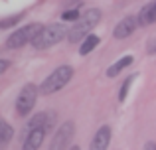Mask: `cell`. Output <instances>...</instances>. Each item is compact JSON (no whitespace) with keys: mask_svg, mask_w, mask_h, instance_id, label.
I'll return each mask as SVG.
<instances>
[{"mask_svg":"<svg viewBox=\"0 0 156 150\" xmlns=\"http://www.w3.org/2000/svg\"><path fill=\"white\" fill-rule=\"evenodd\" d=\"M99 20H101V10H97V8L85 10L83 14H81V18L67 30V42H71V44L83 42V40L91 34L93 28L99 24Z\"/></svg>","mask_w":156,"mask_h":150,"instance_id":"6da1fadb","label":"cell"},{"mask_svg":"<svg viewBox=\"0 0 156 150\" xmlns=\"http://www.w3.org/2000/svg\"><path fill=\"white\" fill-rule=\"evenodd\" d=\"M73 77V67L71 65H59L51 71L50 77L44 79V83L40 85V93L44 95H51V93H57L59 89H63L65 85L71 81Z\"/></svg>","mask_w":156,"mask_h":150,"instance_id":"7a4b0ae2","label":"cell"},{"mask_svg":"<svg viewBox=\"0 0 156 150\" xmlns=\"http://www.w3.org/2000/svg\"><path fill=\"white\" fill-rule=\"evenodd\" d=\"M63 38H67V30H65L61 24H50V26H44L40 30V34L34 38L32 46L36 50H46L50 46H55L59 44Z\"/></svg>","mask_w":156,"mask_h":150,"instance_id":"3957f363","label":"cell"},{"mask_svg":"<svg viewBox=\"0 0 156 150\" xmlns=\"http://www.w3.org/2000/svg\"><path fill=\"white\" fill-rule=\"evenodd\" d=\"M38 93H40V89L36 87L34 83H28V85L22 87L18 99H16V113H18L20 117H26L34 111L36 101H38Z\"/></svg>","mask_w":156,"mask_h":150,"instance_id":"277c9868","label":"cell"},{"mask_svg":"<svg viewBox=\"0 0 156 150\" xmlns=\"http://www.w3.org/2000/svg\"><path fill=\"white\" fill-rule=\"evenodd\" d=\"M42 28H44V26H40V24H30V26L18 28V30H16L14 34H12L10 38L6 40L8 50H18V47L24 46V44L34 42V38L40 34V30H42Z\"/></svg>","mask_w":156,"mask_h":150,"instance_id":"5b68a950","label":"cell"},{"mask_svg":"<svg viewBox=\"0 0 156 150\" xmlns=\"http://www.w3.org/2000/svg\"><path fill=\"white\" fill-rule=\"evenodd\" d=\"M73 132H75V124H73L71 120L63 123L57 128V132L53 134V138L50 142V150H65L67 144L71 142V138H73Z\"/></svg>","mask_w":156,"mask_h":150,"instance_id":"8992f818","label":"cell"},{"mask_svg":"<svg viewBox=\"0 0 156 150\" xmlns=\"http://www.w3.org/2000/svg\"><path fill=\"white\" fill-rule=\"evenodd\" d=\"M138 24V18H134V16H126V18H122L121 22L117 24V28H115L113 36L117 40H122V38H129L130 34L134 32V28H136Z\"/></svg>","mask_w":156,"mask_h":150,"instance_id":"52a82bcc","label":"cell"},{"mask_svg":"<svg viewBox=\"0 0 156 150\" xmlns=\"http://www.w3.org/2000/svg\"><path fill=\"white\" fill-rule=\"evenodd\" d=\"M109 142H111V128L107 127V124H103V127L95 132L91 144H89V150H107Z\"/></svg>","mask_w":156,"mask_h":150,"instance_id":"ba28073f","label":"cell"},{"mask_svg":"<svg viewBox=\"0 0 156 150\" xmlns=\"http://www.w3.org/2000/svg\"><path fill=\"white\" fill-rule=\"evenodd\" d=\"M44 138H46V128H34V131L28 132L22 150H38L40 146H42Z\"/></svg>","mask_w":156,"mask_h":150,"instance_id":"9c48e42d","label":"cell"},{"mask_svg":"<svg viewBox=\"0 0 156 150\" xmlns=\"http://www.w3.org/2000/svg\"><path fill=\"white\" fill-rule=\"evenodd\" d=\"M55 119V113H38V115H34V119L28 123V128L30 131H34V128H50L51 127V120Z\"/></svg>","mask_w":156,"mask_h":150,"instance_id":"30bf717a","label":"cell"},{"mask_svg":"<svg viewBox=\"0 0 156 150\" xmlns=\"http://www.w3.org/2000/svg\"><path fill=\"white\" fill-rule=\"evenodd\" d=\"M156 22V0L150 4H146L144 8L140 10V14H138V24L140 26H148V24Z\"/></svg>","mask_w":156,"mask_h":150,"instance_id":"8fae6325","label":"cell"},{"mask_svg":"<svg viewBox=\"0 0 156 150\" xmlns=\"http://www.w3.org/2000/svg\"><path fill=\"white\" fill-rule=\"evenodd\" d=\"M133 59H134L133 55H122L121 59H117V61H115L113 65L107 69V75H109V77H117L122 69H125V67H129L130 63H133Z\"/></svg>","mask_w":156,"mask_h":150,"instance_id":"7c38bea8","label":"cell"},{"mask_svg":"<svg viewBox=\"0 0 156 150\" xmlns=\"http://www.w3.org/2000/svg\"><path fill=\"white\" fill-rule=\"evenodd\" d=\"M12 136H14V128H12L4 119H0V150H4L8 144H10Z\"/></svg>","mask_w":156,"mask_h":150,"instance_id":"4fadbf2b","label":"cell"},{"mask_svg":"<svg viewBox=\"0 0 156 150\" xmlns=\"http://www.w3.org/2000/svg\"><path fill=\"white\" fill-rule=\"evenodd\" d=\"M97 44H99V36H95V34H89L87 38H85L83 42H81L79 54H81V55H87V54H91V51L97 47Z\"/></svg>","mask_w":156,"mask_h":150,"instance_id":"5bb4252c","label":"cell"},{"mask_svg":"<svg viewBox=\"0 0 156 150\" xmlns=\"http://www.w3.org/2000/svg\"><path fill=\"white\" fill-rule=\"evenodd\" d=\"M24 18V12H20V14H14V16H8V18H4V20H0V28H12V26H16V24L20 22V20Z\"/></svg>","mask_w":156,"mask_h":150,"instance_id":"9a60e30c","label":"cell"},{"mask_svg":"<svg viewBox=\"0 0 156 150\" xmlns=\"http://www.w3.org/2000/svg\"><path fill=\"white\" fill-rule=\"evenodd\" d=\"M134 77H136V75H129V79H125V83H122L121 93H119V101H121V103H125V101H126V95H129V89H130V85H133Z\"/></svg>","mask_w":156,"mask_h":150,"instance_id":"2e32d148","label":"cell"},{"mask_svg":"<svg viewBox=\"0 0 156 150\" xmlns=\"http://www.w3.org/2000/svg\"><path fill=\"white\" fill-rule=\"evenodd\" d=\"M61 18H63L65 22H67V20H79L81 14L77 10H67V12H63V14H61Z\"/></svg>","mask_w":156,"mask_h":150,"instance_id":"e0dca14e","label":"cell"},{"mask_svg":"<svg viewBox=\"0 0 156 150\" xmlns=\"http://www.w3.org/2000/svg\"><path fill=\"white\" fill-rule=\"evenodd\" d=\"M148 54H156V40H150V44H148Z\"/></svg>","mask_w":156,"mask_h":150,"instance_id":"ac0fdd59","label":"cell"},{"mask_svg":"<svg viewBox=\"0 0 156 150\" xmlns=\"http://www.w3.org/2000/svg\"><path fill=\"white\" fill-rule=\"evenodd\" d=\"M6 69H8V61L6 59H0V73H4Z\"/></svg>","mask_w":156,"mask_h":150,"instance_id":"d6986e66","label":"cell"},{"mask_svg":"<svg viewBox=\"0 0 156 150\" xmlns=\"http://www.w3.org/2000/svg\"><path fill=\"white\" fill-rule=\"evenodd\" d=\"M142 150H156V142H152V140H150V142H146Z\"/></svg>","mask_w":156,"mask_h":150,"instance_id":"ffe728a7","label":"cell"},{"mask_svg":"<svg viewBox=\"0 0 156 150\" xmlns=\"http://www.w3.org/2000/svg\"><path fill=\"white\" fill-rule=\"evenodd\" d=\"M73 4H81V0H65V6H73Z\"/></svg>","mask_w":156,"mask_h":150,"instance_id":"44dd1931","label":"cell"},{"mask_svg":"<svg viewBox=\"0 0 156 150\" xmlns=\"http://www.w3.org/2000/svg\"><path fill=\"white\" fill-rule=\"evenodd\" d=\"M69 150H81V148H79V146H71Z\"/></svg>","mask_w":156,"mask_h":150,"instance_id":"7402d4cb","label":"cell"}]
</instances>
